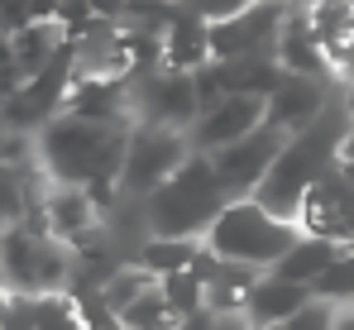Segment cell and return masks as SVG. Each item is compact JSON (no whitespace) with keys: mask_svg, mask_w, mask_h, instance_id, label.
<instances>
[{"mask_svg":"<svg viewBox=\"0 0 354 330\" xmlns=\"http://www.w3.org/2000/svg\"><path fill=\"white\" fill-rule=\"evenodd\" d=\"M10 292V273H5V264H0V297Z\"/></svg>","mask_w":354,"mask_h":330,"instance_id":"37","label":"cell"},{"mask_svg":"<svg viewBox=\"0 0 354 330\" xmlns=\"http://www.w3.org/2000/svg\"><path fill=\"white\" fill-rule=\"evenodd\" d=\"M124 5H129V0H91L96 19H111V24H120V19H124Z\"/></svg>","mask_w":354,"mask_h":330,"instance_id":"31","label":"cell"},{"mask_svg":"<svg viewBox=\"0 0 354 330\" xmlns=\"http://www.w3.org/2000/svg\"><path fill=\"white\" fill-rule=\"evenodd\" d=\"M311 297L330 306H354V254H340V264H330V273L311 287Z\"/></svg>","mask_w":354,"mask_h":330,"instance_id":"25","label":"cell"},{"mask_svg":"<svg viewBox=\"0 0 354 330\" xmlns=\"http://www.w3.org/2000/svg\"><path fill=\"white\" fill-rule=\"evenodd\" d=\"M67 297L77 302V316H82V330H124L120 321V311L106 302V292L101 287H86V282H72L67 287Z\"/></svg>","mask_w":354,"mask_h":330,"instance_id":"21","label":"cell"},{"mask_svg":"<svg viewBox=\"0 0 354 330\" xmlns=\"http://www.w3.org/2000/svg\"><path fill=\"white\" fill-rule=\"evenodd\" d=\"M345 254H354V239H350V244H345Z\"/></svg>","mask_w":354,"mask_h":330,"instance_id":"40","label":"cell"},{"mask_svg":"<svg viewBox=\"0 0 354 330\" xmlns=\"http://www.w3.org/2000/svg\"><path fill=\"white\" fill-rule=\"evenodd\" d=\"M201 244H206V239H163V235H149V239L134 249V264L149 268L153 277H173V273H187V268H192V259H196Z\"/></svg>","mask_w":354,"mask_h":330,"instance_id":"18","label":"cell"},{"mask_svg":"<svg viewBox=\"0 0 354 330\" xmlns=\"http://www.w3.org/2000/svg\"><path fill=\"white\" fill-rule=\"evenodd\" d=\"M192 158V139L182 129H158V125H134L129 149L120 167V196L124 201H149L163 182H173L182 163Z\"/></svg>","mask_w":354,"mask_h":330,"instance_id":"6","label":"cell"},{"mask_svg":"<svg viewBox=\"0 0 354 330\" xmlns=\"http://www.w3.org/2000/svg\"><path fill=\"white\" fill-rule=\"evenodd\" d=\"M268 330H288V326H268Z\"/></svg>","mask_w":354,"mask_h":330,"instance_id":"41","label":"cell"},{"mask_svg":"<svg viewBox=\"0 0 354 330\" xmlns=\"http://www.w3.org/2000/svg\"><path fill=\"white\" fill-rule=\"evenodd\" d=\"M340 172H345V182L354 187V163H340Z\"/></svg>","mask_w":354,"mask_h":330,"instance_id":"38","label":"cell"},{"mask_svg":"<svg viewBox=\"0 0 354 330\" xmlns=\"http://www.w3.org/2000/svg\"><path fill=\"white\" fill-rule=\"evenodd\" d=\"M216 330H254V321L239 311V316H216Z\"/></svg>","mask_w":354,"mask_h":330,"instance_id":"34","label":"cell"},{"mask_svg":"<svg viewBox=\"0 0 354 330\" xmlns=\"http://www.w3.org/2000/svg\"><path fill=\"white\" fill-rule=\"evenodd\" d=\"M216 57H211V24L206 19H196L187 5L173 15V24L163 29V67L168 72H201V67H211Z\"/></svg>","mask_w":354,"mask_h":330,"instance_id":"13","label":"cell"},{"mask_svg":"<svg viewBox=\"0 0 354 330\" xmlns=\"http://www.w3.org/2000/svg\"><path fill=\"white\" fill-rule=\"evenodd\" d=\"M177 330H216V316L211 311H196V316H187Z\"/></svg>","mask_w":354,"mask_h":330,"instance_id":"33","label":"cell"},{"mask_svg":"<svg viewBox=\"0 0 354 330\" xmlns=\"http://www.w3.org/2000/svg\"><path fill=\"white\" fill-rule=\"evenodd\" d=\"M259 268H244V264H225L221 277L206 287V311L211 316H239L249 306V292L259 287Z\"/></svg>","mask_w":354,"mask_h":330,"instance_id":"19","label":"cell"},{"mask_svg":"<svg viewBox=\"0 0 354 330\" xmlns=\"http://www.w3.org/2000/svg\"><path fill=\"white\" fill-rule=\"evenodd\" d=\"M345 134H350V110H345V96H335L330 106L316 115V125L297 129L292 139L283 144L278 163L268 167V177L259 182L254 201L268 211V216L297 225V211H301V196L340 167V149H345Z\"/></svg>","mask_w":354,"mask_h":330,"instance_id":"1","label":"cell"},{"mask_svg":"<svg viewBox=\"0 0 354 330\" xmlns=\"http://www.w3.org/2000/svg\"><path fill=\"white\" fill-rule=\"evenodd\" d=\"M345 110H350V134H345V149H340V163H354V91H345Z\"/></svg>","mask_w":354,"mask_h":330,"instance_id":"32","label":"cell"},{"mask_svg":"<svg viewBox=\"0 0 354 330\" xmlns=\"http://www.w3.org/2000/svg\"><path fill=\"white\" fill-rule=\"evenodd\" d=\"M58 10H62V0H29V19L34 24H58Z\"/></svg>","mask_w":354,"mask_h":330,"instance_id":"30","label":"cell"},{"mask_svg":"<svg viewBox=\"0 0 354 330\" xmlns=\"http://www.w3.org/2000/svg\"><path fill=\"white\" fill-rule=\"evenodd\" d=\"M120 321H124V330H177V326H182V316L168 306L163 287H153L149 297H139V302H134Z\"/></svg>","mask_w":354,"mask_h":330,"instance_id":"22","label":"cell"},{"mask_svg":"<svg viewBox=\"0 0 354 330\" xmlns=\"http://www.w3.org/2000/svg\"><path fill=\"white\" fill-rule=\"evenodd\" d=\"M158 287H163L168 306H173V311L182 316V321H187V316H196V311H206V287H201V282H196L192 273L158 277Z\"/></svg>","mask_w":354,"mask_h":330,"instance_id":"26","label":"cell"},{"mask_svg":"<svg viewBox=\"0 0 354 330\" xmlns=\"http://www.w3.org/2000/svg\"><path fill=\"white\" fill-rule=\"evenodd\" d=\"M297 239H301V230L268 216L254 196L230 201L216 216V225L206 230V249H216L225 264H244V268H259V273H273Z\"/></svg>","mask_w":354,"mask_h":330,"instance_id":"4","label":"cell"},{"mask_svg":"<svg viewBox=\"0 0 354 330\" xmlns=\"http://www.w3.org/2000/svg\"><path fill=\"white\" fill-rule=\"evenodd\" d=\"M29 187H34V163H0V235L24 225Z\"/></svg>","mask_w":354,"mask_h":330,"instance_id":"20","label":"cell"},{"mask_svg":"<svg viewBox=\"0 0 354 330\" xmlns=\"http://www.w3.org/2000/svg\"><path fill=\"white\" fill-rule=\"evenodd\" d=\"M139 206H144V220H149V235H163V239H206V230L216 225V216L230 206V192L221 187L216 163L206 154H192L173 182H163Z\"/></svg>","mask_w":354,"mask_h":330,"instance_id":"3","label":"cell"},{"mask_svg":"<svg viewBox=\"0 0 354 330\" xmlns=\"http://www.w3.org/2000/svg\"><path fill=\"white\" fill-rule=\"evenodd\" d=\"M335 321H340V306H330V302H311L306 311H297L292 321H288V330H335Z\"/></svg>","mask_w":354,"mask_h":330,"instance_id":"28","label":"cell"},{"mask_svg":"<svg viewBox=\"0 0 354 330\" xmlns=\"http://www.w3.org/2000/svg\"><path fill=\"white\" fill-rule=\"evenodd\" d=\"M153 287H158V277L149 273V268H139V264H124V268H120V273L111 277V282H106L101 292H106V302H111L120 316H124V311H129V306H134L139 297H149Z\"/></svg>","mask_w":354,"mask_h":330,"instance_id":"23","label":"cell"},{"mask_svg":"<svg viewBox=\"0 0 354 330\" xmlns=\"http://www.w3.org/2000/svg\"><path fill=\"white\" fill-rule=\"evenodd\" d=\"M273 57H278V67H283L288 77H330L326 48H321V39H316V29H311V19H306V10H301V5L288 10Z\"/></svg>","mask_w":354,"mask_h":330,"instance_id":"12","label":"cell"},{"mask_svg":"<svg viewBox=\"0 0 354 330\" xmlns=\"http://www.w3.org/2000/svg\"><path fill=\"white\" fill-rule=\"evenodd\" d=\"M335 330H354V311H350V306H340V321H335Z\"/></svg>","mask_w":354,"mask_h":330,"instance_id":"35","label":"cell"},{"mask_svg":"<svg viewBox=\"0 0 354 330\" xmlns=\"http://www.w3.org/2000/svg\"><path fill=\"white\" fill-rule=\"evenodd\" d=\"M211 72L225 96H273L278 82L288 77L278 57H230V62H211Z\"/></svg>","mask_w":354,"mask_h":330,"instance_id":"15","label":"cell"},{"mask_svg":"<svg viewBox=\"0 0 354 330\" xmlns=\"http://www.w3.org/2000/svg\"><path fill=\"white\" fill-rule=\"evenodd\" d=\"M10 44H15V67H19V77L24 82H34L44 67H53V57L67 48V34H62V24H24L19 34H10Z\"/></svg>","mask_w":354,"mask_h":330,"instance_id":"17","label":"cell"},{"mask_svg":"<svg viewBox=\"0 0 354 330\" xmlns=\"http://www.w3.org/2000/svg\"><path fill=\"white\" fill-rule=\"evenodd\" d=\"M288 139H292V134H283L278 125H263V129H254L249 139H239V144H230V149L211 154L216 177H221V187L230 192V201L259 192V182L268 177V167L278 163V154H283Z\"/></svg>","mask_w":354,"mask_h":330,"instance_id":"8","label":"cell"},{"mask_svg":"<svg viewBox=\"0 0 354 330\" xmlns=\"http://www.w3.org/2000/svg\"><path fill=\"white\" fill-rule=\"evenodd\" d=\"M177 5H192V0H177Z\"/></svg>","mask_w":354,"mask_h":330,"instance_id":"42","label":"cell"},{"mask_svg":"<svg viewBox=\"0 0 354 330\" xmlns=\"http://www.w3.org/2000/svg\"><path fill=\"white\" fill-rule=\"evenodd\" d=\"M129 101H134V125H158V129H192L201 120V96H196V77L187 72H149L139 82H129Z\"/></svg>","mask_w":354,"mask_h":330,"instance_id":"7","label":"cell"},{"mask_svg":"<svg viewBox=\"0 0 354 330\" xmlns=\"http://www.w3.org/2000/svg\"><path fill=\"white\" fill-rule=\"evenodd\" d=\"M0 10H5V24H10V34H19L24 24H34V19H29V0H0Z\"/></svg>","mask_w":354,"mask_h":330,"instance_id":"29","label":"cell"},{"mask_svg":"<svg viewBox=\"0 0 354 330\" xmlns=\"http://www.w3.org/2000/svg\"><path fill=\"white\" fill-rule=\"evenodd\" d=\"M124 149H129V129H106L58 115L34 139V163L58 187H91V182H120Z\"/></svg>","mask_w":354,"mask_h":330,"instance_id":"2","label":"cell"},{"mask_svg":"<svg viewBox=\"0 0 354 330\" xmlns=\"http://www.w3.org/2000/svg\"><path fill=\"white\" fill-rule=\"evenodd\" d=\"M335 101L326 77H283L278 91L268 96V125H278L283 134H297L306 125H316V115Z\"/></svg>","mask_w":354,"mask_h":330,"instance_id":"11","label":"cell"},{"mask_svg":"<svg viewBox=\"0 0 354 330\" xmlns=\"http://www.w3.org/2000/svg\"><path fill=\"white\" fill-rule=\"evenodd\" d=\"M0 34H10V24H5V10H0Z\"/></svg>","mask_w":354,"mask_h":330,"instance_id":"39","label":"cell"},{"mask_svg":"<svg viewBox=\"0 0 354 330\" xmlns=\"http://www.w3.org/2000/svg\"><path fill=\"white\" fill-rule=\"evenodd\" d=\"M249 5H254V0H192L187 10H192L196 19H206V24L216 29V24H230V19H239V15H244Z\"/></svg>","mask_w":354,"mask_h":330,"instance_id":"27","label":"cell"},{"mask_svg":"<svg viewBox=\"0 0 354 330\" xmlns=\"http://www.w3.org/2000/svg\"><path fill=\"white\" fill-rule=\"evenodd\" d=\"M5 316H10V292L0 297V330H5Z\"/></svg>","mask_w":354,"mask_h":330,"instance_id":"36","label":"cell"},{"mask_svg":"<svg viewBox=\"0 0 354 330\" xmlns=\"http://www.w3.org/2000/svg\"><path fill=\"white\" fill-rule=\"evenodd\" d=\"M311 302H316V297H311V287H297V282H283L278 273H263V277H259V287L249 292L244 316L254 321V330L288 326L297 311H306Z\"/></svg>","mask_w":354,"mask_h":330,"instance_id":"14","label":"cell"},{"mask_svg":"<svg viewBox=\"0 0 354 330\" xmlns=\"http://www.w3.org/2000/svg\"><path fill=\"white\" fill-rule=\"evenodd\" d=\"M263 125H268V96H221L216 106L187 129V139H192V154H206L211 158V154L230 149L239 139H249Z\"/></svg>","mask_w":354,"mask_h":330,"instance_id":"9","label":"cell"},{"mask_svg":"<svg viewBox=\"0 0 354 330\" xmlns=\"http://www.w3.org/2000/svg\"><path fill=\"white\" fill-rule=\"evenodd\" d=\"M297 230L311 235V239H330V244H350L354 239V187L345 182V172H326L306 196H301V211H297Z\"/></svg>","mask_w":354,"mask_h":330,"instance_id":"10","label":"cell"},{"mask_svg":"<svg viewBox=\"0 0 354 330\" xmlns=\"http://www.w3.org/2000/svg\"><path fill=\"white\" fill-rule=\"evenodd\" d=\"M340 244H330V239H311V235H301L292 249H288V259L273 268V273L283 277V282H297V287H316L321 277L330 273V264H340Z\"/></svg>","mask_w":354,"mask_h":330,"instance_id":"16","label":"cell"},{"mask_svg":"<svg viewBox=\"0 0 354 330\" xmlns=\"http://www.w3.org/2000/svg\"><path fill=\"white\" fill-rule=\"evenodd\" d=\"M0 264L10 273V292H24V297L67 292L72 282V249L29 225H15L0 235Z\"/></svg>","mask_w":354,"mask_h":330,"instance_id":"5","label":"cell"},{"mask_svg":"<svg viewBox=\"0 0 354 330\" xmlns=\"http://www.w3.org/2000/svg\"><path fill=\"white\" fill-rule=\"evenodd\" d=\"M34 330H82L77 302H72L67 292H48V297H34Z\"/></svg>","mask_w":354,"mask_h":330,"instance_id":"24","label":"cell"}]
</instances>
